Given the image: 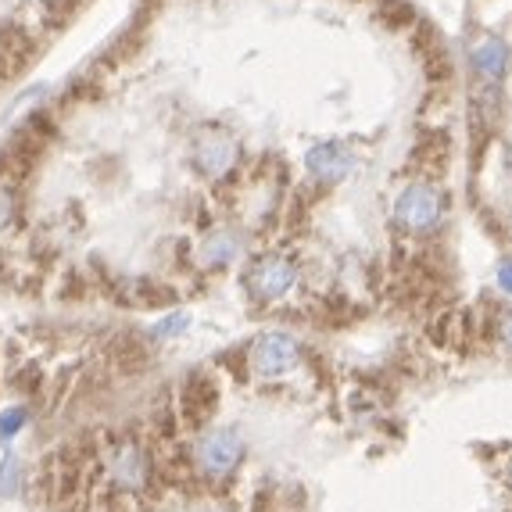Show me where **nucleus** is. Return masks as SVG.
<instances>
[{"label":"nucleus","mask_w":512,"mask_h":512,"mask_svg":"<svg viewBox=\"0 0 512 512\" xmlns=\"http://www.w3.org/2000/svg\"><path fill=\"white\" fill-rule=\"evenodd\" d=\"M498 287H502L505 294H512V262L498 265Z\"/></svg>","instance_id":"2eb2a0df"},{"label":"nucleus","mask_w":512,"mask_h":512,"mask_svg":"<svg viewBox=\"0 0 512 512\" xmlns=\"http://www.w3.org/2000/svg\"><path fill=\"white\" fill-rule=\"evenodd\" d=\"M380 18H384L387 26L402 29L412 22V8L405 4V0H384V4H380Z\"/></svg>","instance_id":"9d476101"},{"label":"nucleus","mask_w":512,"mask_h":512,"mask_svg":"<svg viewBox=\"0 0 512 512\" xmlns=\"http://www.w3.org/2000/svg\"><path fill=\"white\" fill-rule=\"evenodd\" d=\"M294 280H298V269L287 258H258V262H251L248 276H244L248 291L262 301L283 298L294 287Z\"/></svg>","instance_id":"7ed1b4c3"},{"label":"nucleus","mask_w":512,"mask_h":512,"mask_svg":"<svg viewBox=\"0 0 512 512\" xmlns=\"http://www.w3.org/2000/svg\"><path fill=\"white\" fill-rule=\"evenodd\" d=\"M22 427H26V409H8L0 416V437H15Z\"/></svg>","instance_id":"f8f14e48"},{"label":"nucleus","mask_w":512,"mask_h":512,"mask_svg":"<svg viewBox=\"0 0 512 512\" xmlns=\"http://www.w3.org/2000/svg\"><path fill=\"white\" fill-rule=\"evenodd\" d=\"M509 484H512V462H509Z\"/></svg>","instance_id":"f3484780"},{"label":"nucleus","mask_w":512,"mask_h":512,"mask_svg":"<svg viewBox=\"0 0 512 512\" xmlns=\"http://www.w3.org/2000/svg\"><path fill=\"white\" fill-rule=\"evenodd\" d=\"M190 326V316L187 312H176V316H169L165 323L154 326V337H172V333H183Z\"/></svg>","instance_id":"4468645a"},{"label":"nucleus","mask_w":512,"mask_h":512,"mask_svg":"<svg viewBox=\"0 0 512 512\" xmlns=\"http://www.w3.org/2000/svg\"><path fill=\"white\" fill-rule=\"evenodd\" d=\"M244 455V441H240L233 430H219V434H208L205 441L197 444V466L212 477H222V473H230L233 466L240 462Z\"/></svg>","instance_id":"20e7f679"},{"label":"nucleus","mask_w":512,"mask_h":512,"mask_svg":"<svg viewBox=\"0 0 512 512\" xmlns=\"http://www.w3.org/2000/svg\"><path fill=\"white\" fill-rule=\"evenodd\" d=\"M215 402H219V391H215V380L208 373H190L187 380H183L180 409L190 427H201V423L215 412Z\"/></svg>","instance_id":"39448f33"},{"label":"nucleus","mask_w":512,"mask_h":512,"mask_svg":"<svg viewBox=\"0 0 512 512\" xmlns=\"http://www.w3.org/2000/svg\"><path fill=\"white\" fill-rule=\"evenodd\" d=\"M18 477H22L18 459H4V466H0V491L4 495H18Z\"/></svg>","instance_id":"9b49d317"},{"label":"nucleus","mask_w":512,"mask_h":512,"mask_svg":"<svg viewBox=\"0 0 512 512\" xmlns=\"http://www.w3.org/2000/svg\"><path fill=\"white\" fill-rule=\"evenodd\" d=\"M473 69L484 79H491V83L502 79L505 69H509V47H505V40H498V36L480 40V47L473 51Z\"/></svg>","instance_id":"1a4fd4ad"},{"label":"nucleus","mask_w":512,"mask_h":512,"mask_svg":"<svg viewBox=\"0 0 512 512\" xmlns=\"http://www.w3.org/2000/svg\"><path fill=\"white\" fill-rule=\"evenodd\" d=\"M441 212H444L441 194H437L434 187H423V183L402 190V194H398V205H394V219L412 233L434 230L437 222H441Z\"/></svg>","instance_id":"f257e3e1"},{"label":"nucleus","mask_w":512,"mask_h":512,"mask_svg":"<svg viewBox=\"0 0 512 512\" xmlns=\"http://www.w3.org/2000/svg\"><path fill=\"white\" fill-rule=\"evenodd\" d=\"M11 222H15V194H11V187L0 183V233L8 230Z\"/></svg>","instance_id":"ddd939ff"},{"label":"nucleus","mask_w":512,"mask_h":512,"mask_svg":"<svg viewBox=\"0 0 512 512\" xmlns=\"http://www.w3.org/2000/svg\"><path fill=\"white\" fill-rule=\"evenodd\" d=\"M498 337H502L505 348H512V312L502 319V326H498Z\"/></svg>","instance_id":"dca6fc26"},{"label":"nucleus","mask_w":512,"mask_h":512,"mask_svg":"<svg viewBox=\"0 0 512 512\" xmlns=\"http://www.w3.org/2000/svg\"><path fill=\"white\" fill-rule=\"evenodd\" d=\"M305 165H308L312 176H319V180L337 183V180H344V176L355 172V154L344 151L341 144H319V147L308 151Z\"/></svg>","instance_id":"0eeeda50"},{"label":"nucleus","mask_w":512,"mask_h":512,"mask_svg":"<svg viewBox=\"0 0 512 512\" xmlns=\"http://www.w3.org/2000/svg\"><path fill=\"white\" fill-rule=\"evenodd\" d=\"M194 158L197 169L205 172V176H226L230 165L237 162V144L230 137H222V133H205V137L197 140Z\"/></svg>","instance_id":"6e6552de"},{"label":"nucleus","mask_w":512,"mask_h":512,"mask_svg":"<svg viewBox=\"0 0 512 512\" xmlns=\"http://www.w3.org/2000/svg\"><path fill=\"white\" fill-rule=\"evenodd\" d=\"M108 462L111 477L119 480V487H126V491H140L147 484V477H151V459H147V452L137 441H119Z\"/></svg>","instance_id":"423d86ee"},{"label":"nucleus","mask_w":512,"mask_h":512,"mask_svg":"<svg viewBox=\"0 0 512 512\" xmlns=\"http://www.w3.org/2000/svg\"><path fill=\"white\" fill-rule=\"evenodd\" d=\"M298 359H301V348L294 337H287V333H262V337L255 341V351H251L255 373L269 376V380L291 373V369L298 366Z\"/></svg>","instance_id":"f03ea898"}]
</instances>
